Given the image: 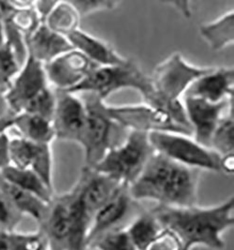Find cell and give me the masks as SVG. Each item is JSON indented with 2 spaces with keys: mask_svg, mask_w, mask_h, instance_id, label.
Instances as JSON below:
<instances>
[{
  "mask_svg": "<svg viewBox=\"0 0 234 250\" xmlns=\"http://www.w3.org/2000/svg\"><path fill=\"white\" fill-rule=\"evenodd\" d=\"M234 208L232 196L222 204L210 207L156 205L150 212L161 227L177 235L182 250H192L198 246L221 250L225 248L224 232L234 227Z\"/></svg>",
  "mask_w": 234,
  "mask_h": 250,
  "instance_id": "1",
  "label": "cell"
},
{
  "mask_svg": "<svg viewBox=\"0 0 234 250\" xmlns=\"http://www.w3.org/2000/svg\"><path fill=\"white\" fill-rule=\"evenodd\" d=\"M198 184L199 170L155 151L128 190L136 202L154 201L157 205L190 207L197 205Z\"/></svg>",
  "mask_w": 234,
  "mask_h": 250,
  "instance_id": "2",
  "label": "cell"
},
{
  "mask_svg": "<svg viewBox=\"0 0 234 250\" xmlns=\"http://www.w3.org/2000/svg\"><path fill=\"white\" fill-rule=\"evenodd\" d=\"M213 68L196 67L175 53L156 66L151 76V91L144 98L145 104L168 114L176 124L190 130L184 104L180 98L190 85ZM193 136V135H192Z\"/></svg>",
  "mask_w": 234,
  "mask_h": 250,
  "instance_id": "3",
  "label": "cell"
},
{
  "mask_svg": "<svg viewBox=\"0 0 234 250\" xmlns=\"http://www.w3.org/2000/svg\"><path fill=\"white\" fill-rule=\"evenodd\" d=\"M92 217L71 191L54 196L40 229L48 240L50 250H87Z\"/></svg>",
  "mask_w": 234,
  "mask_h": 250,
  "instance_id": "4",
  "label": "cell"
},
{
  "mask_svg": "<svg viewBox=\"0 0 234 250\" xmlns=\"http://www.w3.org/2000/svg\"><path fill=\"white\" fill-rule=\"evenodd\" d=\"M5 98L13 114H37L52 121L56 106L55 89L49 84L44 66L27 57Z\"/></svg>",
  "mask_w": 234,
  "mask_h": 250,
  "instance_id": "5",
  "label": "cell"
},
{
  "mask_svg": "<svg viewBox=\"0 0 234 250\" xmlns=\"http://www.w3.org/2000/svg\"><path fill=\"white\" fill-rule=\"evenodd\" d=\"M82 100L86 122L80 145L85 150V166L93 168L110 150L122 146L130 130L112 119L107 112L108 106L96 94L85 93Z\"/></svg>",
  "mask_w": 234,
  "mask_h": 250,
  "instance_id": "6",
  "label": "cell"
},
{
  "mask_svg": "<svg viewBox=\"0 0 234 250\" xmlns=\"http://www.w3.org/2000/svg\"><path fill=\"white\" fill-rule=\"evenodd\" d=\"M154 152L148 133L129 131L122 146L110 150L93 169L129 187L144 171Z\"/></svg>",
  "mask_w": 234,
  "mask_h": 250,
  "instance_id": "7",
  "label": "cell"
},
{
  "mask_svg": "<svg viewBox=\"0 0 234 250\" xmlns=\"http://www.w3.org/2000/svg\"><path fill=\"white\" fill-rule=\"evenodd\" d=\"M124 88H134L142 94L143 98L151 91L149 76L129 59L120 66H99L80 84L67 92L93 93L105 101L113 92Z\"/></svg>",
  "mask_w": 234,
  "mask_h": 250,
  "instance_id": "8",
  "label": "cell"
},
{
  "mask_svg": "<svg viewBox=\"0 0 234 250\" xmlns=\"http://www.w3.org/2000/svg\"><path fill=\"white\" fill-rule=\"evenodd\" d=\"M154 150L182 165L197 170L221 171V158L210 148L204 147L191 137L169 132L148 133Z\"/></svg>",
  "mask_w": 234,
  "mask_h": 250,
  "instance_id": "9",
  "label": "cell"
},
{
  "mask_svg": "<svg viewBox=\"0 0 234 250\" xmlns=\"http://www.w3.org/2000/svg\"><path fill=\"white\" fill-rule=\"evenodd\" d=\"M143 211L139 202L130 196L128 186L121 185L111 199L93 216L87 235V250L95 240L106 232L128 227Z\"/></svg>",
  "mask_w": 234,
  "mask_h": 250,
  "instance_id": "10",
  "label": "cell"
},
{
  "mask_svg": "<svg viewBox=\"0 0 234 250\" xmlns=\"http://www.w3.org/2000/svg\"><path fill=\"white\" fill-rule=\"evenodd\" d=\"M107 112L113 120L130 131L145 133L169 132L192 137V132L176 124L168 114L145 105L108 106Z\"/></svg>",
  "mask_w": 234,
  "mask_h": 250,
  "instance_id": "11",
  "label": "cell"
},
{
  "mask_svg": "<svg viewBox=\"0 0 234 250\" xmlns=\"http://www.w3.org/2000/svg\"><path fill=\"white\" fill-rule=\"evenodd\" d=\"M55 94L56 106L52 124L56 138L81 144L86 122L83 100L65 90L55 89Z\"/></svg>",
  "mask_w": 234,
  "mask_h": 250,
  "instance_id": "12",
  "label": "cell"
},
{
  "mask_svg": "<svg viewBox=\"0 0 234 250\" xmlns=\"http://www.w3.org/2000/svg\"><path fill=\"white\" fill-rule=\"evenodd\" d=\"M43 66L49 84L55 89L65 91L77 86L99 67L76 49L56 57Z\"/></svg>",
  "mask_w": 234,
  "mask_h": 250,
  "instance_id": "13",
  "label": "cell"
},
{
  "mask_svg": "<svg viewBox=\"0 0 234 250\" xmlns=\"http://www.w3.org/2000/svg\"><path fill=\"white\" fill-rule=\"evenodd\" d=\"M183 104L194 141L204 147H211L213 134L224 114L234 105V99L211 103L198 98L184 97Z\"/></svg>",
  "mask_w": 234,
  "mask_h": 250,
  "instance_id": "14",
  "label": "cell"
},
{
  "mask_svg": "<svg viewBox=\"0 0 234 250\" xmlns=\"http://www.w3.org/2000/svg\"><path fill=\"white\" fill-rule=\"evenodd\" d=\"M123 185L112 177L85 166L78 181L71 188L77 200L92 218L95 213L106 204Z\"/></svg>",
  "mask_w": 234,
  "mask_h": 250,
  "instance_id": "15",
  "label": "cell"
},
{
  "mask_svg": "<svg viewBox=\"0 0 234 250\" xmlns=\"http://www.w3.org/2000/svg\"><path fill=\"white\" fill-rule=\"evenodd\" d=\"M234 72L233 68H213L196 80L183 97H193L208 103H219L234 99Z\"/></svg>",
  "mask_w": 234,
  "mask_h": 250,
  "instance_id": "16",
  "label": "cell"
},
{
  "mask_svg": "<svg viewBox=\"0 0 234 250\" xmlns=\"http://www.w3.org/2000/svg\"><path fill=\"white\" fill-rule=\"evenodd\" d=\"M24 42L27 55L43 65L74 49L67 37L52 31L44 23H41Z\"/></svg>",
  "mask_w": 234,
  "mask_h": 250,
  "instance_id": "17",
  "label": "cell"
},
{
  "mask_svg": "<svg viewBox=\"0 0 234 250\" xmlns=\"http://www.w3.org/2000/svg\"><path fill=\"white\" fill-rule=\"evenodd\" d=\"M72 47L91 61L102 67L120 66L128 59L119 55L112 46L83 30H76L67 37Z\"/></svg>",
  "mask_w": 234,
  "mask_h": 250,
  "instance_id": "18",
  "label": "cell"
},
{
  "mask_svg": "<svg viewBox=\"0 0 234 250\" xmlns=\"http://www.w3.org/2000/svg\"><path fill=\"white\" fill-rule=\"evenodd\" d=\"M11 128L17 130L19 137L35 144L51 145L56 139L52 121L37 114H14Z\"/></svg>",
  "mask_w": 234,
  "mask_h": 250,
  "instance_id": "19",
  "label": "cell"
},
{
  "mask_svg": "<svg viewBox=\"0 0 234 250\" xmlns=\"http://www.w3.org/2000/svg\"><path fill=\"white\" fill-rule=\"evenodd\" d=\"M0 192L9 200L12 206L22 216L32 217L39 224L43 220L48 211L47 203L33 194L26 192L21 188L7 182L0 175Z\"/></svg>",
  "mask_w": 234,
  "mask_h": 250,
  "instance_id": "20",
  "label": "cell"
},
{
  "mask_svg": "<svg viewBox=\"0 0 234 250\" xmlns=\"http://www.w3.org/2000/svg\"><path fill=\"white\" fill-rule=\"evenodd\" d=\"M0 175L7 182L26 192L33 194L47 204H49L55 196L54 191L30 169H18L9 166L0 171Z\"/></svg>",
  "mask_w": 234,
  "mask_h": 250,
  "instance_id": "21",
  "label": "cell"
},
{
  "mask_svg": "<svg viewBox=\"0 0 234 250\" xmlns=\"http://www.w3.org/2000/svg\"><path fill=\"white\" fill-rule=\"evenodd\" d=\"M234 11L227 12L215 21L200 26V34L213 51L232 45L234 40Z\"/></svg>",
  "mask_w": 234,
  "mask_h": 250,
  "instance_id": "22",
  "label": "cell"
},
{
  "mask_svg": "<svg viewBox=\"0 0 234 250\" xmlns=\"http://www.w3.org/2000/svg\"><path fill=\"white\" fill-rule=\"evenodd\" d=\"M81 16L70 1H57L44 23L54 32L67 37L79 29Z\"/></svg>",
  "mask_w": 234,
  "mask_h": 250,
  "instance_id": "23",
  "label": "cell"
},
{
  "mask_svg": "<svg viewBox=\"0 0 234 250\" xmlns=\"http://www.w3.org/2000/svg\"><path fill=\"white\" fill-rule=\"evenodd\" d=\"M163 228L150 212L144 210L126 228L137 250H145Z\"/></svg>",
  "mask_w": 234,
  "mask_h": 250,
  "instance_id": "24",
  "label": "cell"
},
{
  "mask_svg": "<svg viewBox=\"0 0 234 250\" xmlns=\"http://www.w3.org/2000/svg\"><path fill=\"white\" fill-rule=\"evenodd\" d=\"M210 148L220 158L234 155V105L230 107V109L224 114L223 117L219 121L213 134Z\"/></svg>",
  "mask_w": 234,
  "mask_h": 250,
  "instance_id": "25",
  "label": "cell"
},
{
  "mask_svg": "<svg viewBox=\"0 0 234 250\" xmlns=\"http://www.w3.org/2000/svg\"><path fill=\"white\" fill-rule=\"evenodd\" d=\"M23 64L16 52L7 42L0 48V90L6 92L11 87Z\"/></svg>",
  "mask_w": 234,
  "mask_h": 250,
  "instance_id": "26",
  "label": "cell"
},
{
  "mask_svg": "<svg viewBox=\"0 0 234 250\" xmlns=\"http://www.w3.org/2000/svg\"><path fill=\"white\" fill-rule=\"evenodd\" d=\"M37 144L21 137L10 139L11 166L18 169H30L36 154Z\"/></svg>",
  "mask_w": 234,
  "mask_h": 250,
  "instance_id": "27",
  "label": "cell"
},
{
  "mask_svg": "<svg viewBox=\"0 0 234 250\" xmlns=\"http://www.w3.org/2000/svg\"><path fill=\"white\" fill-rule=\"evenodd\" d=\"M88 250H137L126 228L113 229L95 240Z\"/></svg>",
  "mask_w": 234,
  "mask_h": 250,
  "instance_id": "28",
  "label": "cell"
},
{
  "mask_svg": "<svg viewBox=\"0 0 234 250\" xmlns=\"http://www.w3.org/2000/svg\"><path fill=\"white\" fill-rule=\"evenodd\" d=\"M11 250H50L44 233L39 229L35 232H8Z\"/></svg>",
  "mask_w": 234,
  "mask_h": 250,
  "instance_id": "29",
  "label": "cell"
},
{
  "mask_svg": "<svg viewBox=\"0 0 234 250\" xmlns=\"http://www.w3.org/2000/svg\"><path fill=\"white\" fill-rule=\"evenodd\" d=\"M22 216L4 194L0 192V230L5 232L15 231V228L22 221Z\"/></svg>",
  "mask_w": 234,
  "mask_h": 250,
  "instance_id": "30",
  "label": "cell"
},
{
  "mask_svg": "<svg viewBox=\"0 0 234 250\" xmlns=\"http://www.w3.org/2000/svg\"><path fill=\"white\" fill-rule=\"evenodd\" d=\"M70 3L75 7L82 18L94 12L113 10L120 2L112 0H74Z\"/></svg>",
  "mask_w": 234,
  "mask_h": 250,
  "instance_id": "31",
  "label": "cell"
},
{
  "mask_svg": "<svg viewBox=\"0 0 234 250\" xmlns=\"http://www.w3.org/2000/svg\"><path fill=\"white\" fill-rule=\"evenodd\" d=\"M145 250H182V246L173 231L163 228Z\"/></svg>",
  "mask_w": 234,
  "mask_h": 250,
  "instance_id": "32",
  "label": "cell"
},
{
  "mask_svg": "<svg viewBox=\"0 0 234 250\" xmlns=\"http://www.w3.org/2000/svg\"><path fill=\"white\" fill-rule=\"evenodd\" d=\"M10 139L7 132L0 135V171L11 166Z\"/></svg>",
  "mask_w": 234,
  "mask_h": 250,
  "instance_id": "33",
  "label": "cell"
},
{
  "mask_svg": "<svg viewBox=\"0 0 234 250\" xmlns=\"http://www.w3.org/2000/svg\"><path fill=\"white\" fill-rule=\"evenodd\" d=\"M57 1H34V9L42 23H44L48 15L55 8Z\"/></svg>",
  "mask_w": 234,
  "mask_h": 250,
  "instance_id": "34",
  "label": "cell"
},
{
  "mask_svg": "<svg viewBox=\"0 0 234 250\" xmlns=\"http://www.w3.org/2000/svg\"><path fill=\"white\" fill-rule=\"evenodd\" d=\"M220 166H221V171H223L225 173H233L234 170V155L222 157L220 161Z\"/></svg>",
  "mask_w": 234,
  "mask_h": 250,
  "instance_id": "35",
  "label": "cell"
},
{
  "mask_svg": "<svg viewBox=\"0 0 234 250\" xmlns=\"http://www.w3.org/2000/svg\"><path fill=\"white\" fill-rule=\"evenodd\" d=\"M14 114H9L3 117H0V135L7 132L12 126Z\"/></svg>",
  "mask_w": 234,
  "mask_h": 250,
  "instance_id": "36",
  "label": "cell"
},
{
  "mask_svg": "<svg viewBox=\"0 0 234 250\" xmlns=\"http://www.w3.org/2000/svg\"><path fill=\"white\" fill-rule=\"evenodd\" d=\"M12 114L9 109L8 103L5 98V93L0 90V117H3L7 114Z\"/></svg>",
  "mask_w": 234,
  "mask_h": 250,
  "instance_id": "37",
  "label": "cell"
},
{
  "mask_svg": "<svg viewBox=\"0 0 234 250\" xmlns=\"http://www.w3.org/2000/svg\"><path fill=\"white\" fill-rule=\"evenodd\" d=\"M6 42V33H5V19L0 10V48Z\"/></svg>",
  "mask_w": 234,
  "mask_h": 250,
  "instance_id": "38",
  "label": "cell"
},
{
  "mask_svg": "<svg viewBox=\"0 0 234 250\" xmlns=\"http://www.w3.org/2000/svg\"><path fill=\"white\" fill-rule=\"evenodd\" d=\"M0 250H11L9 241L8 232L0 230Z\"/></svg>",
  "mask_w": 234,
  "mask_h": 250,
  "instance_id": "39",
  "label": "cell"
}]
</instances>
